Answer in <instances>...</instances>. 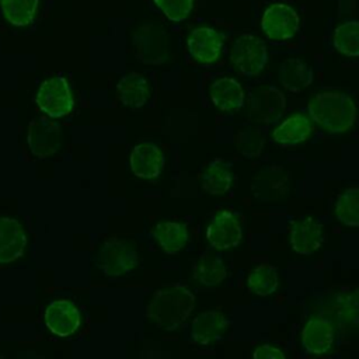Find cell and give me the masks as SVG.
Returning <instances> with one entry per match:
<instances>
[{
	"label": "cell",
	"instance_id": "6da1fadb",
	"mask_svg": "<svg viewBox=\"0 0 359 359\" xmlns=\"http://www.w3.org/2000/svg\"><path fill=\"white\" fill-rule=\"evenodd\" d=\"M309 116L328 133H344L356 122L355 100L341 91H323L307 104Z\"/></svg>",
	"mask_w": 359,
	"mask_h": 359
},
{
	"label": "cell",
	"instance_id": "7a4b0ae2",
	"mask_svg": "<svg viewBox=\"0 0 359 359\" xmlns=\"http://www.w3.org/2000/svg\"><path fill=\"white\" fill-rule=\"evenodd\" d=\"M195 307L194 293L184 285H170L154 292L146 316L157 327L174 331L180 328Z\"/></svg>",
	"mask_w": 359,
	"mask_h": 359
},
{
	"label": "cell",
	"instance_id": "3957f363",
	"mask_svg": "<svg viewBox=\"0 0 359 359\" xmlns=\"http://www.w3.org/2000/svg\"><path fill=\"white\" fill-rule=\"evenodd\" d=\"M136 245L123 238H108L97 252V265L108 278H119L132 272L139 264Z\"/></svg>",
	"mask_w": 359,
	"mask_h": 359
},
{
	"label": "cell",
	"instance_id": "277c9868",
	"mask_svg": "<svg viewBox=\"0 0 359 359\" xmlns=\"http://www.w3.org/2000/svg\"><path fill=\"white\" fill-rule=\"evenodd\" d=\"M136 57L144 65H161L168 57V35L156 21H144L132 38Z\"/></svg>",
	"mask_w": 359,
	"mask_h": 359
},
{
	"label": "cell",
	"instance_id": "5b68a950",
	"mask_svg": "<svg viewBox=\"0 0 359 359\" xmlns=\"http://www.w3.org/2000/svg\"><path fill=\"white\" fill-rule=\"evenodd\" d=\"M35 102L41 112L49 118H62L74 108V97L67 80L53 76L43 80L35 94Z\"/></svg>",
	"mask_w": 359,
	"mask_h": 359
},
{
	"label": "cell",
	"instance_id": "8992f818",
	"mask_svg": "<svg viewBox=\"0 0 359 359\" xmlns=\"http://www.w3.org/2000/svg\"><path fill=\"white\" fill-rule=\"evenodd\" d=\"M230 56L237 72L247 77L261 74L268 65L266 45L252 34L238 35L233 42Z\"/></svg>",
	"mask_w": 359,
	"mask_h": 359
},
{
	"label": "cell",
	"instance_id": "52a82bcc",
	"mask_svg": "<svg viewBox=\"0 0 359 359\" xmlns=\"http://www.w3.org/2000/svg\"><path fill=\"white\" fill-rule=\"evenodd\" d=\"M285 109V95L272 84L257 86L248 95V116L255 123H273L283 115Z\"/></svg>",
	"mask_w": 359,
	"mask_h": 359
},
{
	"label": "cell",
	"instance_id": "ba28073f",
	"mask_svg": "<svg viewBox=\"0 0 359 359\" xmlns=\"http://www.w3.org/2000/svg\"><path fill=\"white\" fill-rule=\"evenodd\" d=\"M300 27L296 10L285 3L268 6L261 17V28L266 38L272 41H287L293 38Z\"/></svg>",
	"mask_w": 359,
	"mask_h": 359
},
{
	"label": "cell",
	"instance_id": "9c48e42d",
	"mask_svg": "<svg viewBox=\"0 0 359 359\" xmlns=\"http://www.w3.org/2000/svg\"><path fill=\"white\" fill-rule=\"evenodd\" d=\"M27 142L35 157L48 158L56 154L62 146V128L46 118H36L28 125Z\"/></svg>",
	"mask_w": 359,
	"mask_h": 359
},
{
	"label": "cell",
	"instance_id": "30bf717a",
	"mask_svg": "<svg viewBox=\"0 0 359 359\" xmlns=\"http://www.w3.org/2000/svg\"><path fill=\"white\" fill-rule=\"evenodd\" d=\"M290 189V175L279 165H268L259 170L251 182V191L258 201L275 202L283 199Z\"/></svg>",
	"mask_w": 359,
	"mask_h": 359
},
{
	"label": "cell",
	"instance_id": "8fae6325",
	"mask_svg": "<svg viewBox=\"0 0 359 359\" xmlns=\"http://www.w3.org/2000/svg\"><path fill=\"white\" fill-rule=\"evenodd\" d=\"M46 328L56 337L66 338L74 334L81 324L80 310L72 300H52L43 313Z\"/></svg>",
	"mask_w": 359,
	"mask_h": 359
},
{
	"label": "cell",
	"instance_id": "7c38bea8",
	"mask_svg": "<svg viewBox=\"0 0 359 359\" xmlns=\"http://www.w3.org/2000/svg\"><path fill=\"white\" fill-rule=\"evenodd\" d=\"M187 45L192 60L201 65H210L220 57L224 38L212 27H196L191 31Z\"/></svg>",
	"mask_w": 359,
	"mask_h": 359
},
{
	"label": "cell",
	"instance_id": "4fadbf2b",
	"mask_svg": "<svg viewBox=\"0 0 359 359\" xmlns=\"http://www.w3.org/2000/svg\"><path fill=\"white\" fill-rule=\"evenodd\" d=\"M243 229L238 219L230 210L217 212L206 227V240L215 250H229L240 244Z\"/></svg>",
	"mask_w": 359,
	"mask_h": 359
},
{
	"label": "cell",
	"instance_id": "5bb4252c",
	"mask_svg": "<svg viewBox=\"0 0 359 359\" xmlns=\"http://www.w3.org/2000/svg\"><path fill=\"white\" fill-rule=\"evenodd\" d=\"M129 167L137 178L154 180L164 168V153L153 142H140L130 150Z\"/></svg>",
	"mask_w": 359,
	"mask_h": 359
},
{
	"label": "cell",
	"instance_id": "9a60e30c",
	"mask_svg": "<svg viewBox=\"0 0 359 359\" xmlns=\"http://www.w3.org/2000/svg\"><path fill=\"white\" fill-rule=\"evenodd\" d=\"M335 339L332 323L324 316H311L302 328V346L307 353H327Z\"/></svg>",
	"mask_w": 359,
	"mask_h": 359
},
{
	"label": "cell",
	"instance_id": "2e32d148",
	"mask_svg": "<svg viewBox=\"0 0 359 359\" xmlns=\"http://www.w3.org/2000/svg\"><path fill=\"white\" fill-rule=\"evenodd\" d=\"M324 240L321 224L314 217L294 219L289 227V241L294 252L309 255L317 251Z\"/></svg>",
	"mask_w": 359,
	"mask_h": 359
},
{
	"label": "cell",
	"instance_id": "e0dca14e",
	"mask_svg": "<svg viewBox=\"0 0 359 359\" xmlns=\"http://www.w3.org/2000/svg\"><path fill=\"white\" fill-rule=\"evenodd\" d=\"M313 133V121L303 112H294L283 119L271 133L273 143L292 147L306 142Z\"/></svg>",
	"mask_w": 359,
	"mask_h": 359
},
{
	"label": "cell",
	"instance_id": "ac0fdd59",
	"mask_svg": "<svg viewBox=\"0 0 359 359\" xmlns=\"http://www.w3.org/2000/svg\"><path fill=\"white\" fill-rule=\"evenodd\" d=\"M27 241V233L17 219L0 217V264H10L21 258Z\"/></svg>",
	"mask_w": 359,
	"mask_h": 359
},
{
	"label": "cell",
	"instance_id": "d6986e66",
	"mask_svg": "<svg viewBox=\"0 0 359 359\" xmlns=\"http://www.w3.org/2000/svg\"><path fill=\"white\" fill-rule=\"evenodd\" d=\"M229 325V320L222 311L208 310L192 320L189 335L194 342L199 345H209L219 341Z\"/></svg>",
	"mask_w": 359,
	"mask_h": 359
},
{
	"label": "cell",
	"instance_id": "ffe728a7",
	"mask_svg": "<svg viewBox=\"0 0 359 359\" xmlns=\"http://www.w3.org/2000/svg\"><path fill=\"white\" fill-rule=\"evenodd\" d=\"M212 104L223 111L233 112L240 109L245 102L243 86L233 77H219L209 87Z\"/></svg>",
	"mask_w": 359,
	"mask_h": 359
},
{
	"label": "cell",
	"instance_id": "44dd1931",
	"mask_svg": "<svg viewBox=\"0 0 359 359\" xmlns=\"http://www.w3.org/2000/svg\"><path fill=\"white\" fill-rule=\"evenodd\" d=\"M116 94L121 104L130 108H140L149 101L151 87L143 74L132 72L121 77L116 84Z\"/></svg>",
	"mask_w": 359,
	"mask_h": 359
},
{
	"label": "cell",
	"instance_id": "7402d4cb",
	"mask_svg": "<svg viewBox=\"0 0 359 359\" xmlns=\"http://www.w3.org/2000/svg\"><path fill=\"white\" fill-rule=\"evenodd\" d=\"M278 79L285 90L290 93H302L313 83L314 73L304 60L290 57L283 60L279 66Z\"/></svg>",
	"mask_w": 359,
	"mask_h": 359
},
{
	"label": "cell",
	"instance_id": "603a6c76",
	"mask_svg": "<svg viewBox=\"0 0 359 359\" xmlns=\"http://www.w3.org/2000/svg\"><path fill=\"white\" fill-rule=\"evenodd\" d=\"M153 237L160 248L167 254H177L188 243V227L181 222H160L153 229Z\"/></svg>",
	"mask_w": 359,
	"mask_h": 359
},
{
	"label": "cell",
	"instance_id": "cb8c5ba5",
	"mask_svg": "<svg viewBox=\"0 0 359 359\" xmlns=\"http://www.w3.org/2000/svg\"><path fill=\"white\" fill-rule=\"evenodd\" d=\"M233 172L229 165L220 160L210 161L201 174V188L210 195L226 194L233 184Z\"/></svg>",
	"mask_w": 359,
	"mask_h": 359
},
{
	"label": "cell",
	"instance_id": "d4e9b609",
	"mask_svg": "<svg viewBox=\"0 0 359 359\" xmlns=\"http://www.w3.org/2000/svg\"><path fill=\"white\" fill-rule=\"evenodd\" d=\"M279 275L276 266L271 264H259L252 268L247 276L248 290L257 296H269L276 292Z\"/></svg>",
	"mask_w": 359,
	"mask_h": 359
},
{
	"label": "cell",
	"instance_id": "484cf974",
	"mask_svg": "<svg viewBox=\"0 0 359 359\" xmlns=\"http://www.w3.org/2000/svg\"><path fill=\"white\" fill-rule=\"evenodd\" d=\"M226 276V265L213 254L202 255L194 268V279L203 286H216L222 283Z\"/></svg>",
	"mask_w": 359,
	"mask_h": 359
},
{
	"label": "cell",
	"instance_id": "4316f807",
	"mask_svg": "<svg viewBox=\"0 0 359 359\" xmlns=\"http://www.w3.org/2000/svg\"><path fill=\"white\" fill-rule=\"evenodd\" d=\"M334 48L348 56L359 57V21L349 20L339 24L332 34Z\"/></svg>",
	"mask_w": 359,
	"mask_h": 359
},
{
	"label": "cell",
	"instance_id": "83f0119b",
	"mask_svg": "<svg viewBox=\"0 0 359 359\" xmlns=\"http://www.w3.org/2000/svg\"><path fill=\"white\" fill-rule=\"evenodd\" d=\"M0 7L7 22L14 27H25L36 14L38 0H0Z\"/></svg>",
	"mask_w": 359,
	"mask_h": 359
},
{
	"label": "cell",
	"instance_id": "f1b7e54d",
	"mask_svg": "<svg viewBox=\"0 0 359 359\" xmlns=\"http://www.w3.org/2000/svg\"><path fill=\"white\" fill-rule=\"evenodd\" d=\"M335 216L349 227H359V188H348L338 195L334 205Z\"/></svg>",
	"mask_w": 359,
	"mask_h": 359
},
{
	"label": "cell",
	"instance_id": "f546056e",
	"mask_svg": "<svg viewBox=\"0 0 359 359\" xmlns=\"http://www.w3.org/2000/svg\"><path fill=\"white\" fill-rule=\"evenodd\" d=\"M335 311L339 321L359 328V287L338 294Z\"/></svg>",
	"mask_w": 359,
	"mask_h": 359
},
{
	"label": "cell",
	"instance_id": "4dcf8cb0",
	"mask_svg": "<svg viewBox=\"0 0 359 359\" xmlns=\"http://www.w3.org/2000/svg\"><path fill=\"white\" fill-rule=\"evenodd\" d=\"M265 136L257 126H245L236 136L237 150L247 158H255L261 154Z\"/></svg>",
	"mask_w": 359,
	"mask_h": 359
},
{
	"label": "cell",
	"instance_id": "1f68e13d",
	"mask_svg": "<svg viewBox=\"0 0 359 359\" xmlns=\"http://www.w3.org/2000/svg\"><path fill=\"white\" fill-rule=\"evenodd\" d=\"M153 1L170 21L180 22L188 18V15L194 8L195 0H153Z\"/></svg>",
	"mask_w": 359,
	"mask_h": 359
},
{
	"label": "cell",
	"instance_id": "d6a6232c",
	"mask_svg": "<svg viewBox=\"0 0 359 359\" xmlns=\"http://www.w3.org/2000/svg\"><path fill=\"white\" fill-rule=\"evenodd\" d=\"M255 359H285V352L273 344H261L252 352Z\"/></svg>",
	"mask_w": 359,
	"mask_h": 359
}]
</instances>
